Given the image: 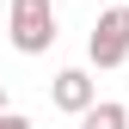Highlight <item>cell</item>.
I'll list each match as a JSON object with an SVG mask.
<instances>
[{"label":"cell","instance_id":"6da1fadb","mask_svg":"<svg viewBox=\"0 0 129 129\" xmlns=\"http://www.w3.org/2000/svg\"><path fill=\"white\" fill-rule=\"evenodd\" d=\"M6 37L19 55H43L55 43V6L49 0H12L6 6Z\"/></svg>","mask_w":129,"mask_h":129},{"label":"cell","instance_id":"7a4b0ae2","mask_svg":"<svg viewBox=\"0 0 129 129\" xmlns=\"http://www.w3.org/2000/svg\"><path fill=\"white\" fill-rule=\"evenodd\" d=\"M86 55H92V68H123L129 61V6H105L99 12V25L86 37Z\"/></svg>","mask_w":129,"mask_h":129},{"label":"cell","instance_id":"3957f363","mask_svg":"<svg viewBox=\"0 0 129 129\" xmlns=\"http://www.w3.org/2000/svg\"><path fill=\"white\" fill-rule=\"evenodd\" d=\"M49 105H55V111H68V117L92 111V105H99L92 74H86V68H61V74H55V86H49Z\"/></svg>","mask_w":129,"mask_h":129},{"label":"cell","instance_id":"277c9868","mask_svg":"<svg viewBox=\"0 0 129 129\" xmlns=\"http://www.w3.org/2000/svg\"><path fill=\"white\" fill-rule=\"evenodd\" d=\"M80 129H129V105H117V99H105V105L80 111Z\"/></svg>","mask_w":129,"mask_h":129},{"label":"cell","instance_id":"5b68a950","mask_svg":"<svg viewBox=\"0 0 129 129\" xmlns=\"http://www.w3.org/2000/svg\"><path fill=\"white\" fill-rule=\"evenodd\" d=\"M0 129H31V117H19V111H0Z\"/></svg>","mask_w":129,"mask_h":129},{"label":"cell","instance_id":"8992f818","mask_svg":"<svg viewBox=\"0 0 129 129\" xmlns=\"http://www.w3.org/2000/svg\"><path fill=\"white\" fill-rule=\"evenodd\" d=\"M0 111H12V105H6V86H0Z\"/></svg>","mask_w":129,"mask_h":129}]
</instances>
